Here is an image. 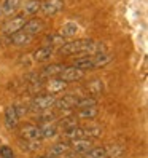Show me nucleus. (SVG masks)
I'll list each match as a JSON object with an SVG mask.
<instances>
[{
    "label": "nucleus",
    "instance_id": "f257e3e1",
    "mask_svg": "<svg viewBox=\"0 0 148 158\" xmlns=\"http://www.w3.org/2000/svg\"><path fill=\"white\" fill-rule=\"evenodd\" d=\"M59 53L64 54V56H70V54H96V53H105V46L89 39H80L75 42L62 43Z\"/></svg>",
    "mask_w": 148,
    "mask_h": 158
},
{
    "label": "nucleus",
    "instance_id": "f03ea898",
    "mask_svg": "<svg viewBox=\"0 0 148 158\" xmlns=\"http://www.w3.org/2000/svg\"><path fill=\"white\" fill-rule=\"evenodd\" d=\"M112 61V54L107 53H96V54H86L83 58H77L73 61L72 66H75L81 70H89V69H97V67H104Z\"/></svg>",
    "mask_w": 148,
    "mask_h": 158
},
{
    "label": "nucleus",
    "instance_id": "7ed1b4c3",
    "mask_svg": "<svg viewBox=\"0 0 148 158\" xmlns=\"http://www.w3.org/2000/svg\"><path fill=\"white\" fill-rule=\"evenodd\" d=\"M102 129L96 125L91 126H72L67 129H62V137L67 141H75V139H89V137H99Z\"/></svg>",
    "mask_w": 148,
    "mask_h": 158
},
{
    "label": "nucleus",
    "instance_id": "20e7f679",
    "mask_svg": "<svg viewBox=\"0 0 148 158\" xmlns=\"http://www.w3.org/2000/svg\"><path fill=\"white\" fill-rule=\"evenodd\" d=\"M54 102H56V98L53 94H38L32 99L27 109L30 112H43V110H50L51 107H54Z\"/></svg>",
    "mask_w": 148,
    "mask_h": 158
},
{
    "label": "nucleus",
    "instance_id": "39448f33",
    "mask_svg": "<svg viewBox=\"0 0 148 158\" xmlns=\"http://www.w3.org/2000/svg\"><path fill=\"white\" fill-rule=\"evenodd\" d=\"M83 75H85V70H81L75 66H66L58 77L66 83H70V81H77V80L83 78Z\"/></svg>",
    "mask_w": 148,
    "mask_h": 158
},
{
    "label": "nucleus",
    "instance_id": "423d86ee",
    "mask_svg": "<svg viewBox=\"0 0 148 158\" xmlns=\"http://www.w3.org/2000/svg\"><path fill=\"white\" fill-rule=\"evenodd\" d=\"M40 10L46 16H54L64 10V0H46V2L42 3Z\"/></svg>",
    "mask_w": 148,
    "mask_h": 158
},
{
    "label": "nucleus",
    "instance_id": "0eeeda50",
    "mask_svg": "<svg viewBox=\"0 0 148 158\" xmlns=\"http://www.w3.org/2000/svg\"><path fill=\"white\" fill-rule=\"evenodd\" d=\"M78 99H80V98L75 96V94H66V96L56 99V102H54V107L59 109V110H72V109L77 107Z\"/></svg>",
    "mask_w": 148,
    "mask_h": 158
},
{
    "label": "nucleus",
    "instance_id": "6e6552de",
    "mask_svg": "<svg viewBox=\"0 0 148 158\" xmlns=\"http://www.w3.org/2000/svg\"><path fill=\"white\" fill-rule=\"evenodd\" d=\"M92 147H94V144L89 139H75V141H70V152L77 153V155H85Z\"/></svg>",
    "mask_w": 148,
    "mask_h": 158
},
{
    "label": "nucleus",
    "instance_id": "1a4fd4ad",
    "mask_svg": "<svg viewBox=\"0 0 148 158\" xmlns=\"http://www.w3.org/2000/svg\"><path fill=\"white\" fill-rule=\"evenodd\" d=\"M26 23H27V19H26L24 15H22V16H16V18L10 19V21L3 26V32L8 34V35H11V34H14V32H18V31H21Z\"/></svg>",
    "mask_w": 148,
    "mask_h": 158
},
{
    "label": "nucleus",
    "instance_id": "9d476101",
    "mask_svg": "<svg viewBox=\"0 0 148 158\" xmlns=\"http://www.w3.org/2000/svg\"><path fill=\"white\" fill-rule=\"evenodd\" d=\"M19 115H18L16 106H10L5 110V126L8 129H16L18 125H19Z\"/></svg>",
    "mask_w": 148,
    "mask_h": 158
},
{
    "label": "nucleus",
    "instance_id": "9b49d317",
    "mask_svg": "<svg viewBox=\"0 0 148 158\" xmlns=\"http://www.w3.org/2000/svg\"><path fill=\"white\" fill-rule=\"evenodd\" d=\"M21 137L22 139H30V141H42V131H40V126H35V125H27L21 129Z\"/></svg>",
    "mask_w": 148,
    "mask_h": 158
},
{
    "label": "nucleus",
    "instance_id": "f8f14e48",
    "mask_svg": "<svg viewBox=\"0 0 148 158\" xmlns=\"http://www.w3.org/2000/svg\"><path fill=\"white\" fill-rule=\"evenodd\" d=\"M43 29H45V21H42V19H30V21H27L24 24V27H22V31L30 34L32 37L38 35Z\"/></svg>",
    "mask_w": 148,
    "mask_h": 158
},
{
    "label": "nucleus",
    "instance_id": "ddd939ff",
    "mask_svg": "<svg viewBox=\"0 0 148 158\" xmlns=\"http://www.w3.org/2000/svg\"><path fill=\"white\" fill-rule=\"evenodd\" d=\"M45 88L48 89L50 94H54V93H59L64 91L67 88V83L61 80L59 77H51V80H48V83H45Z\"/></svg>",
    "mask_w": 148,
    "mask_h": 158
},
{
    "label": "nucleus",
    "instance_id": "4468645a",
    "mask_svg": "<svg viewBox=\"0 0 148 158\" xmlns=\"http://www.w3.org/2000/svg\"><path fill=\"white\" fill-rule=\"evenodd\" d=\"M32 40H34V37L30 34L24 32L22 29L14 32V34H11V43L16 45V46H26V45H29Z\"/></svg>",
    "mask_w": 148,
    "mask_h": 158
},
{
    "label": "nucleus",
    "instance_id": "2eb2a0df",
    "mask_svg": "<svg viewBox=\"0 0 148 158\" xmlns=\"http://www.w3.org/2000/svg\"><path fill=\"white\" fill-rule=\"evenodd\" d=\"M80 158H110L108 147H92Z\"/></svg>",
    "mask_w": 148,
    "mask_h": 158
},
{
    "label": "nucleus",
    "instance_id": "dca6fc26",
    "mask_svg": "<svg viewBox=\"0 0 148 158\" xmlns=\"http://www.w3.org/2000/svg\"><path fill=\"white\" fill-rule=\"evenodd\" d=\"M67 152H70V142H58L48 148V153L53 156H62Z\"/></svg>",
    "mask_w": 148,
    "mask_h": 158
},
{
    "label": "nucleus",
    "instance_id": "f3484780",
    "mask_svg": "<svg viewBox=\"0 0 148 158\" xmlns=\"http://www.w3.org/2000/svg\"><path fill=\"white\" fill-rule=\"evenodd\" d=\"M19 3H21V0H5L2 3V6H0V15H3V16L13 15L18 10Z\"/></svg>",
    "mask_w": 148,
    "mask_h": 158
},
{
    "label": "nucleus",
    "instance_id": "a211bd4d",
    "mask_svg": "<svg viewBox=\"0 0 148 158\" xmlns=\"http://www.w3.org/2000/svg\"><path fill=\"white\" fill-rule=\"evenodd\" d=\"M86 89L92 98H97L104 93V81L102 80H92L86 85Z\"/></svg>",
    "mask_w": 148,
    "mask_h": 158
},
{
    "label": "nucleus",
    "instance_id": "6ab92c4d",
    "mask_svg": "<svg viewBox=\"0 0 148 158\" xmlns=\"http://www.w3.org/2000/svg\"><path fill=\"white\" fill-rule=\"evenodd\" d=\"M77 32H78V24L70 21V23H66V24L62 26V29H61L59 35L64 37V39H72V37L77 35Z\"/></svg>",
    "mask_w": 148,
    "mask_h": 158
},
{
    "label": "nucleus",
    "instance_id": "aec40b11",
    "mask_svg": "<svg viewBox=\"0 0 148 158\" xmlns=\"http://www.w3.org/2000/svg\"><path fill=\"white\" fill-rule=\"evenodd\" d=\"M53 46H43V48H38L35 53H34V59L38 61V62H43V61H48L51 56H53Z\"/></svg>",
    "mask_w": 148,
    "mask_h": 158
},
{
    "label": "nucleus",
    "instance_id": "412c9836",
    "mask_svg": "<svg viewBox=\"0 0 148 158\" xmlns=\"http://www.w3.org/2000/svg\"><path fill=\"white\" fill-rule=\"evenodd\" d=\"M64 67H66L64 64H51V66H46V67L42 70L40 75L45 77V78H48V77H58L59 73L62 72Z\"/></svg>",
    "mask_w": 148,
    "mask_h": 158
},
{
    "label": "nucleus",
    "instance_id": "4be33fe9",
    "mask_svg": "<svg viewBox=\"0 0 148 158\" xmlns=\"http://www.w3.org/2000/svg\"><path fill=\"white\" fill-rule=\"evenodd\" d=\"M40 131H42V137L43 139H50V137H54L58 134L59 128L54 125V123H43L40 126Z\"/></svg>",
    "mask_w": 148,
    "mask_h": 158
},
{
    "label": "nucleus",
    "instance_id": "5701e85b",
    "mask_svg": "<svg viewBox=\"0 0 148 158\" xmlns=\"http://www.w3.org/2000/svg\"><path fill=\"white\" fill-rule=\"evenodd\" d=\"M99 115V107L97 106H89V107H83L78 109L77 117L80 118H96Z\"/></svg>",
    "mask_w": 148,
    "mask_h": 158
},
{
    "label": "nucleus",
    "instance_id": "b1692460",
    "mask_svg": "<svg viewBox=\"0 0 148 158\" xmlns=\"http://www.w3.org/2000/svg\"><path fill=\"white\" fill-rule=\"evenodd\" d=\"M54 125H56L58 128H61V129H67V128H72V126H77L78 122H77V117L75 115H67V117L58 120Z\"/></svg>",
    "mask_w": 148,
    "mask_h": 158
},
{
    "label": "nucleus",
    "instance_id": "393cba45",
    "mask_svg": "<svg viewBox=\"0 0 148 158\" xmlns=\"http://www.w3.org/2000/svg\"><path fill=\"white\" fill-rule=\"evenodd\" d=\"M19 147L26 152H35L42 147L40 141H30V139H21L19 141Z\"/></svg>",
    "mask_w": 148,
    "mask_h": 158
},
{
    "label": "nucleus",
    "instance_id": "a878e982",
    "mask_svg": "<svg viewBox=\"0 0 148 158\" xmlns=\"http://www.w3.org/2000/svg\"><path fill=\"white\" fill-rule=\"evenodd\" d=\"M42 6V2H38V0H30V2H27L24 5V16H32L35 13H38Z\"/></svg>",
    "mask_w": 148,
    "mask_h": 158
},
{
    "label": "nucleus",
    "instance_id": "bb28decb",
    "mask_svg": "<svg viewBox=\"0 0 148 158\" xmlns=\"http://www.w3.org/2000/svg\"><path fill=\"white\" fill-rule=\"evenodd\" d=\"M89 106H97L96 98H92V96H89V98H83V99H78V102H77V109L89 107Z\"/></svg>",
    "mask_w": 148,
    "mask_h": 158
},
{
    "label": "nucleus",
    "instance_id": "cd10ccee",
    "mask_svg": "<svg viewBox=\"0 0 148 158\" xmlns=\"http://www.w3.org/2000/svg\"><path fill=\"white\" fill-rule=\"evenodd\" d=\"M62 42H64V37H61L59 34H51L46 37V43H50V46H53V48L56 45H62Z\"/></svg>",
    "mask_w": 148,
    "mask_h": 158
},
{
    "label": "nucleus",
    "instance_id": "c85d7f7f",
    "mask_svg": "<svg viewBox=\"0 0 148 158\" xmlns=\"http://www.w3.org/2000/svg\"><path fill=\"white\" fill-rule=\"evenodd\" d=\"M45 115H38L37 117V120L42 123H53V120H56V115H54L53 112H46V110H43Z\"/></svg>",
    "mask_w": 148,
    "mask_h": 158
},
{
    "label": "nucleus",
    "instance_id": "c756f323",
    "mask_svg": "<svg viewBox=\"0 0 148 158\" xmlns=\"http://www.w3.org/2000/svg\"><path fill=\"white\" fill-rule=\"evenodd\" d=\"M0 158H14V153L10 147H2L0 148Z\"/></svg>",
    "mask_w": 148,
    "mask_h": 158
},
{
    "label": "nucleus",
    "instance_id": "7c9ffc66",
    "mask_svg": "<svg viewBox=\"0 0 148 158\" xmlns=\"http://www.w3.org/2000/svg\"><path fill=\"white\" fill-rule=\"evenodd\" d=\"M37 158H58V156H53V155H50V153H46V155H38Z\"/></svg>",
    "mask_w": 148,
    "mask_h": 158
}]
</instances>
